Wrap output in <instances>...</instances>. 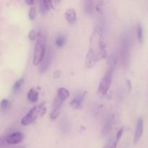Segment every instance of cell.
Listing matches in <instances>:
<instances>
[{
	"instance_id": "19",
	"label": "cell",
	"mask_w": 148,
	"mask_h": 148,
	"mask_svg": "<svg viewBox=\"0 0 148 148\" xmlns=\"http://www.w3.org/2000/svg\"><path fill=\"white\" fill-rule=\"evenodd\" d=\"M23 83H24V78H20V79H17L15 82L14 83L12 87V91L14 92H17L20 90L21 87L23 86Z\"/></svg>"
},
{
	"instance_id": "8",
	"label": "cell",
	"mask_w": 148,
	"mask_h": 148,
	"mask_svg": "<svg viewBox=\"0 0 148 148\" xmlns=\"http://www.w3.org/2000/svg\"><path fill=\"white\" fill-rule=\"evenodd\" d=\"M143 131H144V120H143V117H140L137 120V124H136L135 132H134V140H133V143L134 145H137L140 142V139L143 136Z\"/></svg>"
},
{
	"instance_id": "28",
	"label": "cell",
	"mask_w": 148,
	"mask_h": 148,
	"mask_svg": "<svg viewBox=\"0 0 148 148\" xmlns=\"http://www.w3.org/2000/svg\"><path fill=\"white\" fill-rule=\"evenodd\" d=\"M105 148H106V147H105Z\"/></svg>"
},
{
	"instance_id": "2",
	"label": "cell",
	"mask_w": 148,
	"mask_h": 148,
	"mask_svg": "<svg viewBox=\"0 0 148 148\" xmlns=\"http://www.w3.org/2000/svg\"><path fill=\"white\" fill-rule=\"evenodd\" d=\"M116 67V59L115 56L112 55L109 58L108 62V67L105 75L101 79L98 88V93L101 95H106L111 88L113 80L114 72Z\"/></svg>"
},
{
	"instance_id": "16",
	"label": "cell",
	"mask_w": 148,
	"mask_h": 148,
	"mask_svg": "<svg viewBox=\"0 0 148 148\" xmlns=\"http://www.w3.org/2000/svg\"><path fill=\"white\" fill-rule=\"evenodd\" d=\"M69 92L66 88H59L57 90V95L56 96L59 98L60 100H62V101H64L65 100H66V98L69 97Z\"/></svg>"
},
{
	"instance_id": "10",
	"label": "cell",
	"mask_w": 148,
	"mask_h": 148,
	"mask_svg": "<svg viewBox=\"0 0 148 148\" xmlns=\"http://www.w3.org/2000/svg\"><path fill=\"white\" fill-rule=\"evenodd\" d=\"M114 116L113 115V114H111V115H109L107 117V119L105 121V123H104L103 126L102 130H101V135H102L103 137L107 136L109 134L110 132L111 131L113 124H114Z\"/></svg>"
},
{
	"instance_id": "3",
	"label": "cell",
	"mask_w": 148,
	"mask_h": 148,
	"mask_svg": "<svg viewBox=\"0 0 148 148\" xmlns=\"http://www.w3.org/2000/svg\"><path fill=\"white\" fill-rule=\"evenodd\" d=\"M131 51V37L129 33H123L119 40V57L121 64L124 66H127L130 64Z\"/></svg>"
},
{
	"instance_id": "22",
	"label": "cell",
	"mask_w": 148,
	"mask_h": 148,
	"mask_svg": "<svg viewBox=\"0 0 148 148\" xmlns=\"http://www.w3.org/2000/svg\"><path fill=\"white\" fill-rule=\"evenodd\" d=\"M38 34V33L36 31V30H31L30 32H29V33H28V38H29V40H31V41H33V40H36V39H37Z\"/></svg>"
},
{
	"instance_id": "5",
	"label": "cell",
	"mask_w": 148,
	"mask_h": 148,
	"mask_svg": "<svg viewBox=\"0 0 148 148\" xmlns=\"http://www.w3.org/2000/svg\"><path fill=\"white\" fill-rule=\"evenodd\" d=\"M47 107L46 106L45 103H41L37 106H33L26 115L21 119V124L23 126H27L32 124L33 121H36L39 117H41L46 114Z\"/></svg>"
},
{
	"instance_id": "25",
	"label": "cell",
	"mask_w": 148,
	"mask_h": 148,
	"mask_svg": "<svg viewBox=\"0 0 148 148\" xmlns=\"http://www.w3.org/2000/svg\"><path fill=\"white\" fill-rule=\"evenodd\" d=\"M118 143H119V142H117L116 140V141L114 142V143H113V145L111 146V147H110V148H117V145H118Z\"/></svg>"
},
{
	"instance_id": "6",
	"label": "cell",
	"mask_w": 148,
	"mask_h": 148,
	"mask_svg": "<svg viewBox=\"0 0 148 148\" xmlns=\"http://www.w3.org/2000/svg\"><path fill=\"white\" fill-rule=\"evenodd\" d=\"M85 95H86L85 91L77 92L74 98H72V101H71L70 105L72 108L74 109H79V108H82Z\"/></svg>"
},
{
	"instance_id": "17",
	"label": "cell",
	"mask_w": 148,
	"mask_h": 148,
	"mask_svg": "<svg viewBox=\"0 0 148 148\" xmlns=\"http://www.w3.org/2000/svg\"><path fill=\"white\" fill-rule=\"evenodd\" d=\"M137 38L139 43L143 44L144 41V30L143 27L140 23H138L137 25Z\"/></svg>"
},
{
	"instance_id": "27",
	"label": "cell",
	"mask_w": 148,
	"mask_h": 148,
	"mask_svg": "<svg viewBox=\"0 0 148 148\" xmlns=\"http://www.w3.org/2000/svg\"><path fill=\"white\" fill-rule=\"evenodd\" d=\"M16 148H24V147H16Z\"/></svg>"
},
{
	"instance_id": "12",
	"label": "cell",
	"mask_w": 148,
	"mask_h": 148,
	"mask_svg": "<svg viewBox=\"0 0 148 148\" xmlns=\"http://www.w3.org/2000/svg\"><path fill=\"white\" fill-rule=\"evenodd\" d=\"M53 7V1L43 0L39 3V11L42 14H47L48 12Z\"/></svg>"
},
{
	"instance_id": "24",
	"label": "cell",
	"mask_w": 148,
	"mask_h": 148,
	"mask_svg": "<svg viewBox=\"0 0 148 148\" xmlns=\"http://www.w3.org/2000/svg\"><path fill=\"white\" fill-rule=\"evenodd\" d=\"M124 127H121V128L118 131V132H117L116 134V140L117 142L119 141L120 139L121 138V137H122L123 135V133H124Z\"/></svg>"
},
{
	"instance_id": "15",
	"label": "cell",
	"mask_w": 148,
	"mask_h": 148,
	"mask_svg": "<svg viewBox=\"0 0 148 148\" xmlns=\"http://www.w3.org/2000/svg\"><path fill=\"white\" fill-rule=\"evenodd\" d=\"M39 93L37 91V90L35 88H31L29 90L27 94V98L28 101H30L31 103H36L38 100Z\"/></svg>"
},
{
	"instance_id": "7",
	"label": "cell",
	"mask_w": 148,
	"mask_h": 148,
	"mask_svg": "<svg viewBox=\"0 0 148 148\" xmlns=\"http://www.w3.org/2000/svg\"><path fill=\"white\" fill-rule=\"evenodd\" d=\"M63 102L64 101H62L57 96H56L54 101H53V108H52L50 115H49L51 120H56L59 117V116L60 115L61 108H62Z\"/></svg>"
},
{
	"instance_id": "23",
	"label": "cell",
	"mask_w": 148,
	"mask_h": 148,
	"mask_svg": "<svg viewBox=\"0 0 148 148\" xmlns=\"http://www.w3.org/2000/svg\"><path fill=\"white\" fill-rule=\"evenodd\" d=\"M9 101L7 99H3L1 102V111H4L8 108Z\"/></svg>"
},
{
	"instance_id": "21",
	"label": "cell",
	"mask_w": 148,
	"mask_h": 148,
	"mask_svg": "<svg viewBox=\"0 0 148 148\" xmlns=\"http://www.w3.org/2000/svg\"><path fill=\"white\" fill-rule=\"evenodd\" d=\"M37 16V12H36V8L35 7H30V10L28 12V17L31 20H35Z\"/></svg>"
},
{
	"instance_id": "1",
	"label": "cell",
	"mask_w": 148,
	"mask_h": 148,
	"mask_svg": "<svg viewBox=\"0 0 148 148\" xmlns=\"http://www.w3.org/2000/svg\"><path fill=\"white\" fill-rule=\"evenodd\" d=\"M107 56L106 45L103 39V29L100 25L95 26L90 38L89 49L85 56V64L92 68L101 59Z\"/></svg>"
},
{
	"instance_id": "18",
	"label": "cell",
	"mask_w": 148,
	"mask_h": 148,
	"mask_svg": "<svg viewBox=\"0 0 148 148\" xmlns=\"http://www.w3.org/2000/svg\"><path fill=\"white\" fill-rule=\"evenodd\" d=\"M66 41V38L64 35H59L55 39V44L57 47L62 48L65 45Z\"/></svg>"
},
{
	"instance_id": "11",
	"label": "cell",
	"mask_w": 148,
	"mask_h": 148,
	"mask_svg": "<svg viewBox=\"0 0 148 148\" xmlns=\"http://www.w3.org/2000/svg\"><path fill=\"white\" fill-rule=\"evenodd\" d=\"M51 59L52 52L51 50H49L47 53H46L44 59H43V62H41V64L39 66V72L40 73H43V72H45L49 69V66L51 64Z\"/></svg>"
},
{
	"instance_id": "26",
	"label": "cell",
	"mask_w": 148,
	"mask_h": 148,
	"mask_svg": "<svg viewBox=\"0 0 148 148\" xmlns=\"http://www.w3.org/2000/svg\"><path fill=\"white\" fill-rule=\"evenodd\" d=\"M25 3L28 5H33V3H34V1H32V0H25Z\"/></svg>"
},
{
	"instance_id": "13",
	"label": "cell",
	"mask_w": 148,
	"mask_h": 148,
	"mask_svg": "<svg viewBox=\"0 0 148 148\" xmlns=\"http://www.w3.org/2000/svg\"><path fill=\"white\" fill-rule=\"evenodd\" d=\"M66 20L69 24H74L77 20V12L75 9L69 8L66 10L64 14Z\"/></svg>"
},
{
	"instance_id": "9",
	"label": "cell",
	"mask_w": 148,
	"mask_h": 148,
	"mask_svg": "<svg viewBox=\"0 0 148 148\" xmlns=\"http://www.w3.org/2000/svg\"><path fill=\"white\" fill-rule=\"evenodd\" d=\"M24 139V135L20 132L10 134L5 137V142L8 145H16L21 143Z\"/></svg>"
},
{
	"instance_id": "4",
	"label": "cell",
	"mask_w": 148,
	"mask_h": 148,
	"mask_svg": "<svg viewBox=\"0 0 148 148\" xmlns=\"http://www.w3.org/2000/svg\"><path fill=\"white\" fill-rule=\"evenodd\" d=\"M46 54V46L45 37L41 33H38L36 39V46L33 57V64L34 66H38L41 64Z\"/></svg>"
},
{
	"instance_id": "20",
	"label": "cell",
	"mask_w": 148,
	"mask_h": 148,
	"mask_svg": "<svg viewBox=\"0 0 148 148\" xmlns=\"http://www.w3.org/2000/svg\"><path fill=\"white\" fill-rule=\"evenodd\" d=\"M103 1H98L95 2V11L100 14H103Z\"/></svg>"
},
{
	"instance_id": "14",
	"label": "cell",
	"mask_w": 148,
	"mask_h": 148,
	"mask_svg": "<svg viewBox=\"0 0 148 148\" xmlns=\"http://www.w3.org/2000/svg\"><path fill=\"white\" fill-rule=\"evenodd\" d=\"M84 10L86 14H92L95 10V2L90 0L84 1Z\"/></svg>"
}]
</instances>
